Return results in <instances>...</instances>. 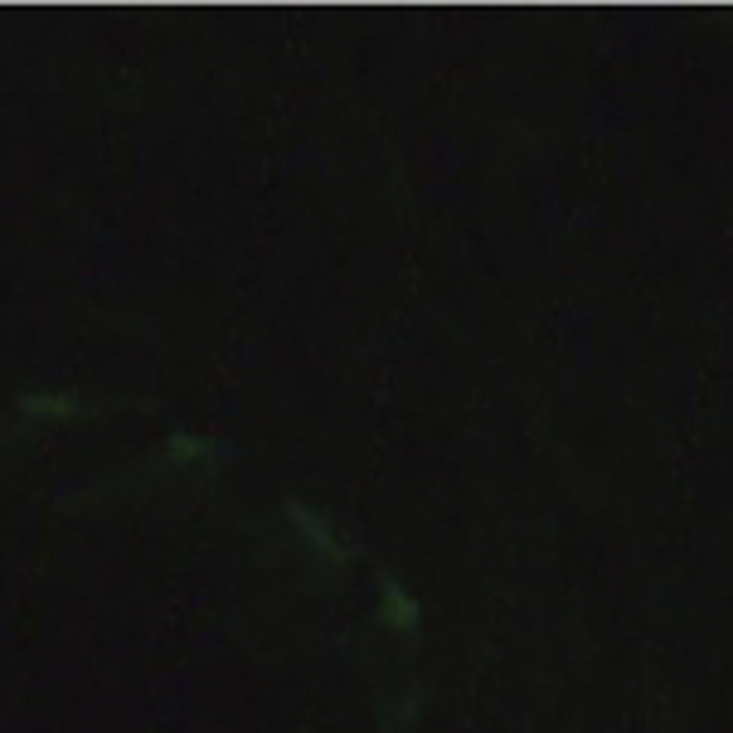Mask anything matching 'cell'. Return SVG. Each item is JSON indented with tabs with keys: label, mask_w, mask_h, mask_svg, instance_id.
I'll return each instance as SVG.
<instances>
[{
	"label": "cell",
	"mask_w": 733,
	"mask_h": 733,
	"mask_svg": "<svg viewBox=\"0 0 733 733\" xmlns=\"http://www.w3.org/2000/svg\"><path fill=\"white\" fill-rule=\"evenodd\" d=\"M170 452H176V457H209V443H195V437H176V443H170Z\"/></svg>",
	"instance_id": "277c9868"
},
{
	"label": "cell",
	"mask_w": 733,
	"mask_h": 733,
	"mask_svg": "<svg viewBox=\"0 0 733 733\" xmlns=\"http://www.w3.org/2000/svg\"><path fill=\"white\" fill-rule=\"evenodd\" d=\"M291 519H297V529H301V535L311 539L326 558H340V544H336V535H330V529L321 525V515H311V511H301V505H291Z\"/></svg>",
	"instance_id": "7a4b0ae2"
},
{
	"label": "cell",
	"mask_w": 733,
	"mask_h": 733,
	"mask_svg": "<svg viewBox=\"0 0 733 733\" xmlns=\"http://www.w3.org/2000/svg\"><path fill=\"white\" fill-rule=\"evenodd\" d=\"M379 612H384V622H389L394 632H404V636H413V626H418V603H413L394 578L379 583Z\"/></svg>",
	"instance_id": "6da1fadb"
},
{
	"label": "cell",
	"mask_w": 733,
	"mask_h": 733,
	"mask_svg": "<svg viewBox=\"0 0 733 733\" xmlns=\"http://www.w3.org/2000/svg\"><path fill=\"white\" fill-rule=\"evenodd\" d=\"M20 408L30 413V418H69V413H73L78 404H73L69 394H30Z\"/></svg>",
	"instance_id": "3957f363"
}]
</instances>
